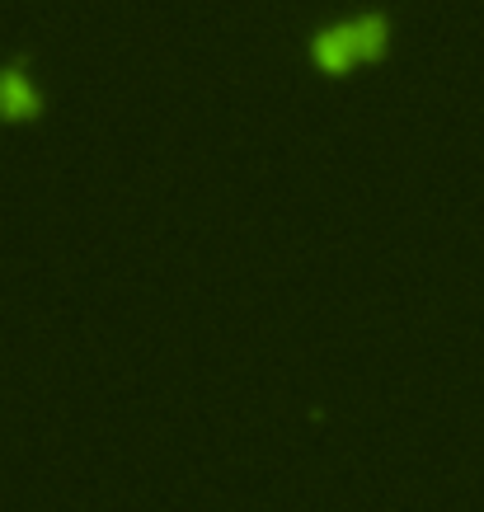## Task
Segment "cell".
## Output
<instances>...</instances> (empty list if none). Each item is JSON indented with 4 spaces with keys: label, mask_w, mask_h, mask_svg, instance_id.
<instances>
[{
    "label": "cell",
    "mask_w": 484,
    "mask_h": 512,
    "mask_svg": "<svg viewBox=\"0 0 484 512\" xmlns=\"http://www.w3.org/2000/svg\"><path fill=\"white\" fill-rule=\"evenodd\" d=\"M43 113V94L29 80V52L0 62V123H29Z\"/></svg>",
    "instance_id": "obj_2"
},
{
    "label": "cell",
    "mask_w": 484,
    "mask_h": 512,
    "mask_svg": "<svg viewBox=\"0 0 484 512\" xmlns=\"http://www.w3.org/2000/svg\"><path fill=\"white\" fill-rule=\"evenodd\" d=\"M386 47H391V10L381 5H362L353 19H329L306 33V57L325 76H344L348 66L376 62L386 57Z\"/></svg>",
    "instance_id": "obj_1"
}]
</instances>
